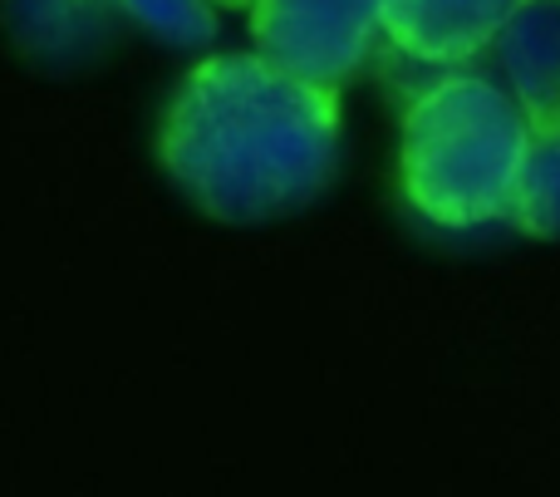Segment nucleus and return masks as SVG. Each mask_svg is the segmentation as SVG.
<instances>
[{
	"instance_id": "obj_4",
	"label": "nucleus",
	"mask_w": 560,
	"mask_h": 497,
	"mask_svg": "<svg viewBox=\"0 0 560 497\" xmlns=\"http://www.w3.org/2000/svg\"><path fill=\"white\" fill-rule=\"evenodd\" d=\"M15 49L39 69H84L114 45L124 25L118 0H0Z\"/></svg>"
},
{
	"instance_id": "obj_3",
	"label": "nucleus",
	"mask_w": 560,
	"mask_h": 497,
	"mask_svg": "<svg viewBox=\"0 0 560 497\" xmlns=\"http://www.w3.org/2000/svg\"><path fill=\"white\" fill-rule=\"evenodd\" d=\"M252 35L290 74L339 89L369 65L384 20L378 0H252Z\"/></svg>"
},
{
	"instance_id": "obj_9",
	"label": "nucleus",
	"mask_w": 560,
	"mask_h": 497,
	"mask_svg": "<svg viewBox=\"0 0 560 497\" xmlns=\"http://www.w3.org/2000/svg\"><path fill=\"white\" fill-rule=\"evenodd\" d=\"M212 5H232V10H236V5H246V10H252V0H212Z\"/></svg>"
},
{
	"instance_id": "obj_5",
	"label": "nucleus",
	"mask_w": 560,
	"mask_h": 497,
	"mask_svg": "<svg viewBox=\"0 0 560 497\" xmlns=\"http://www.w3.org/2000/svg\"><path fill=\"white\" fill-rule=\"evenodd\" d=\"M512 0H378L384 35L423 65H467L497 39Z\"/></svg>"
},
{
	"instance_id": "obj_6",
	"label": "nucleus",
	"mask_w": 560,
	"mask_h": 497,
	"mask_svg": "<svg viewBox=\"0 0 560 497\" xmlns=\"http://www.w3.org/2000/svg\"><path fill=\"white\" fill-rule=\"evenodd\" d=\"M526 124L560 114V0H512L492 39Z\"/></svg>"
},
{
	"instance_id": "obj_7",
	"label": "nucleus",
	"mask_w": 560,
	"mask_h": 497,
	"mask_svg": "<svg viewBox=\"0 0 560 497\" xmlns=\"http://www.w3.org/2000/svg\"><path fill=\"white\" fill-rule=\"evenodd\" d=\"M512 222L522 227L526 236H541V242H556L560 236V114L536 118V124L526 128Z\"/></svg>"
},
{
	"instance_id": "obj_2",
	"label": "nucleus",
	"mask_w": 560,
	"mask_h": 497,
	"mask_svg": "<svg viewBox=\"0 0 560 497\" xmlns=\"http://www.w3.org/2000/svg\"><path fill=\"white\" fill-rule=\"evenodd\" d=\"M526 114L487 74H447L408 104L398 183L423 222L443 232L512 217L526 153Z\"/></svg>"
},
{
	"instance_id": "obj_1",
	"label": "nucleus",
	"mask_w": 560,
	"mask_h": 497,
	"mask_svg": "<svg viewBox=\"0 0 560 497\" xmlns=\"http://www.w3.org/2000/svg\"><path fill=\"white\" fill-rule=\"evenodd\" d=\"M177 193L212 222L252 227L310 207L339 167V89L256 55H212L158 128Z\"/></svg>"
},
{
	"instance_id": "obj_8",
	"label": "nucleus",
	"mask_w": 560,
	"mask_h": 497,
	"mask_svg": "<svg viewBox=\"0 0 560 497\" xmlns=\"http://www.w3.org/2000/svg\"><path fill=\"white\" fill-rule=\"evenodd\" d=\"M124 15L133 25H143L148 35L167 39V45H212L217 35V15L212 0H118Z\"/></svg>"
}]
</instances>
